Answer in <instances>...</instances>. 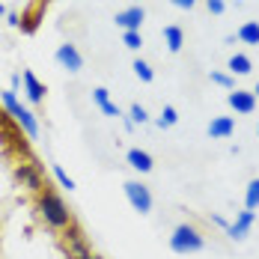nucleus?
Instances as JSON below:
<instances>
[{"label": "nucleus", "instance_id": "25", "mask_svg": "<svg viewBox=\"0 0 259 259\" xmlns=\"http://www.w3.org/2000/svg\"><path fill=\"white\" fill-rule=\"evenodd\" d=\"M206 9L211 15H224V12H227V3H224V0H206Z\"/></svg>", "mask_w": 259, "mask_h": 259}, {"label": "nucleus", "instance_id": "8", "mask_svg": "<svg viewBox=\"0 0 259 259\" xmlns=\"http://www.w3.org/2000/svg\"><path fill=\"white\" fill-rule=\"evenodd\" d=\"M253 224H256V211L244 208V211H238V214H235V221L230 224L227 235H230L233 241H244V238H247V233L253 230Z\"/></svg>", "mask_w": 259, "mask_h": 259}, {"label": "nucleus", "instance_id": "10", "mask_svg": "<svg viewBox=\"0 0 259 259\" xmlns=\"http://www.w3.org/2000/svg\"><path fill=\"white\" fill-rule=\"evenodd\" d=\"M63 247L69 250V256H83V253H90V244H87V238H83V233H80L78 227L72 224L66 233H63Z\"/></svg>", "mask_w": 259, "mask_h": 259}, {"label": "nucleus", "instance_id": "6", "mask_svg": "<svg viewBox=\"0 0 259 259\" xmlns=\"http://www.w3.org/2000/svg\"><path fill=\"white\" fill-rule=\"evenodd\" d=\"M54 60H57L66 72H80V69H83V57H80L78 45H72V42H63V45L57 48V54H54Z\"/></svg>", "mask_w": 259, "mask_h": 259}, {"label": "nucleus", "instance_id": "31", "mask_svg": "<svg viewBox=\"0 0 259 259\" xmlns=\"http://www.w3.org/2000/svg\"><path fill=\"white\" fill-rule=\"evenodd\" d=\"M134 3H140V0H134Z\"/></svg>", "mask_w": 259, "mask_h": 259}, {"label": "nucleus", "instance_id": "2", "mask_svg": "<svg viewBox=\"0 0 259 259\" xmlns=\"http://www.w3.org/2000/svg\"><path fill=\"white\" fill-rule=\"evenodd\" d=\"M0 104H3V110L15 119V125H21V131H24L27 137H39V122H36L33 110L18 102L15 90H3V93H0Z\"/></svg>", "mask_w": 259, "mask_h": 259}, {"label": "nucleus", "instance_id": "5", "mask_svg": "<svg viewBox=\"0 0 259 259\" xmlns=\"http://www.w3.org/2000/svg\"><path fill=\"white\" fill-rule=\"evenodd\" d=\"M122 191H125V200H128V206L134 211H140V214H149L152 211V191L143 185V182H125L122 185Z\"/></svg>", "mask_w": 259, "mask_h": 259}, {"label": "nucleus", "instance_id": "21", "mask_svg": "<svg viewBox=\"0 0 259 259\" xmlns=\"http://www.w3.org/2000/svg\"><path fill=\"white\" fill-rule=\"evenodd\" d=\"M122 45H125L128 51H140V48H143V33H140V30H125V33H122Z\"/></svg>", "mask_w": 259, "mask_h": 259}, {"label": "nucleus", "instance_id": "15", "mask_svg": "<svg viewBox=\"0 0 259 259\" xmlns=\"http://www.w3.org/2000/svg\"><path fill=\"white\" fill-rule=\"evenodd\" d=\"M93 102L99 104V110H102L104 116H122V113H119V107L110 102V93H107L104 87H96V90H93Z\"/></svg>", "mask_w": 259, "mask_h": 259}, {"label": "nucleus", "instance_id": "16", "mask_svg": "<svg viewBox=\"0 0 259 259\" xmlns=\"http://www.w3.org/2000/svg\"><path fill=\"white\" fill-rule=\"evenodd\" d=\"M227 69H230V75H250L253 72V60L247 57V54H233L230 57V63H227Z\"/></svg>", "mask_w": 259, "mask_h": 259}, {"label": "nucleus", "instance_id": "13", "mask_svg": "<svg viewBox=\"0 0 259 259\" xmlns=\"http://www.w3.org/2000/svg\"><path fill=\"white\" fill-rule=\"evenodd\" d=\"M125 161H128L131 170H137V173H152V167H155L152 155H149L146 149H140V146L128 149V152H125Z\"/></svg>", "mask_w": 259, "mask_h": 259}, {"label": "nucleus", "instance_id": "18", "mask_svg": "<svg viewBox=\"0 0 259 259\" xmlns=\"http://www.w3.org/2000/svg\"><path fill=\"white\" fill-rule=\"evenodd\" d=\"M176 122H179V110H176L173 104H164V110H161V116L155 119V125L164 131V128H173Z\"/></svg>", "mask_w": 259, "mask_h": 259}, {"label": "nucleus", "instance_id": "9", "mask_svg": "<svg viewBox=\"0 0 259 259\" xmlns=\"http://www.w3.org/2000/svg\"><path fill=\"white\" fill-rule=\"evenodd\" d=\"M227 102H230V107H233L235 113H244V116L256 110V96H253V90H230Z\"/></svg>", "mask_w": 259, "mask_h": 259}, {"label": "nucleus", "instance_id": "24", "mask_svg": "<svg viewBox=\"0 0 259 259\" xmlns=\"http://www.w3.org/2000/svg\"><path fill=\"white\" fill-rule=\"evenodd\" d=\"M54 176H57V182H60V188H66V191H75V179L60 167V164H54Z\"/></svg>", "mask_w": 259, "mask_h": 259}, {"label": "nucleus", "instance_id": "4", "mask_svg": "<svg viewBox=\"0 0 259 259\" xmlns=\"http://www.w3.org/2000/svg\"><path fill=\"white\" fill-rule=\"evenodd\" d=\"M12 176H15V182L24 188V191H30L33 197L36 194H42L48 185H45V173H42V164L39 161H33V158H24V161H18L15 167H12Z\"/></svg>", "mask_w": 259, "mask_h": 259}, {"label": "nucleus", "instance_id": "22", "mask_svg": "<svg viewBox=\"0 0 259 259\" xmlns=\"http://www.w3.org/2000/svg\"><path fill=\"white\" fill-rule=\"evenodd\" d=\"M128 119L134 122V125H146V122H149V113H146V107H143V104L134 102L128 107Z\"/></svg>", "mask_w": 259, "mask_h": 259}, {"label": "nucleus", "instance_id": "3", "mask_svg": "<svg viewBox=\"0 0 259 259\" xmlns=\"http://www.w3.org/2000/svg\"><path fill=\"white\" fill-rule=\"evenodd\" d=\"M206 247V235L200 233L194 224H179L173 235H170V250L173 253H182V256H188V253H200Z\"/></svg>", "mask_w": 259, "mask_h": 259}, {"label": "nucleus", "instance_id": "32", "mask_svg": "<svg viewBox=\"0 0 259 259\" xmlns=\"http://www.w3.org/2000/svg\"><path fill=\"white\" fill-rule=\"evenodd\" d=\"M39 3H42V0H39Z\"/></svg>", "mask_w": 259, "mask_h": 259}, {"label": "nucleus", "instance_id": "1", "mask_svg": "<svg viewBox=\"0 0 259 259\" xmlns=\"http://www.w3.org/2000/svg\"><path fill=\"white\" fill-rule=\"evenodd\" d=\"M36 211L42 218V224L48 230H57V233H66L75 218H72V208L66 206V200L54 191V188H45L42 194H36Z\"/></svg>", "mask_w": 259, "mask_h": 259}, {"label": "nucleus", "instance_id": "17", "mask_svg": "<svg viewBox=\"0 0 259 259\" xmlns=\"http://www.w3.org/2000/svg\"><path fill=\"white\" fill-rule=\"evenodd\" d=\"M238 42H244V45H259V21H244V24L238 27Z\"/></svg>", "mask_w": 259, "mask_h": 259}, {"label": "nucleus", "instance_id": "23", "mask_svg": "<svg viewBox=\"0 0 259 259\" xmlns=\"http://www.w3.org/2000/svg\"><path fill=\"white\" fill-rule=\"evenodd\" d=\"M208 78H211V83H218V87H224V90H235V78L230 72H211Z\"/></svg>", "mask_w": 259, "mask_h": 259}, {"label": "nucleus", "instance_id": "26", "mask_svg": "<svg viewBox=\"0 0 259 259\" xmlns=\"http://www.w3.org/2000/svg\"><path fill=\"white\" fill-rule=\"evenodd\" d=\"M170 3H173L176 9H194V6H197V0H170Z\"/></svg>", "mask_w": 259, "mask_h": 259}, {"label": "nucleus", "instance_id": "11", "mask_svg": "<svg viewBox=\"0 0 259 259\" xmlns=\"http://www.w3.org/2000/svg\"><path fill=\"white\" fill-rule=\"evenodd\" d=\"M21 78H24V96H27V102H30V104H42V102H45V93H48V90H45V83L36 78L30 69H24V72H21Z\"/></svg>", "mask_w": 259, "mask_h": 259}, {"label": "nucleus", "instance_id": "20", "mask_svg": "<svg viewBox=\"0 0 259 259\" xmlns=\"http://www.w3.org/2000/svg\"><path fill=\"white\" fill-rule=\"evenodd\" d=\"M244 208H250V211H256L259 208V179L247 182V191H244Z\"/></svg>", "mask_w": 259, "mask_h": 259}, {"label": "nucleus", "instance_id": "7", "mask_svg": "<svg viewBox=\"0 0 259 259\" xmlns=\"http://www.w3.org/2000/svg\"><path fill=\"white\" fill-rule=\"evenodd\" d=\"M143 18H146V9L140 6V3H131L128 9H122V12H116V27L125 33V30H140L143 27Z\"/></svg>", "mask_w": 259, "mask_h": 259}, {"label": "nucleus", "instance_id": "30", "mask_svg": "<svg viewBox=\"0 0 259 259\" xmlns=\"http://www.w3.org/2000/svg\"><path fill=\"white\" fill-rule=\"evenodd\" d=\"M253 96H256V99H259V83H256V90H253Z\"/></svg>", "mask_w": 259, "mask_h": 259}, {"label": "nucleus", "instance_id": "19", "mask_svg": "<svg viewBox=\"0 0 259 259\" xmlns=\"http://www.w3.org/2000/svg\"><path fill=\"white\" fill-rule=\"evenodd\" d=\"M131 69H134V75L143 80V83H152V80H155V72H152V66H149L143 57H137V60L131 63Z\"/></svg>", "mask_w": 259, "mask_h": 259}, {"label": "nucleus", "instance_id": "28", "mask_svg": "<svg viewBox=\"0 0 259 259\" xmlns=\"http://www.w3.org/2000/svg\"><path fill=\"white\" fill-rule=\"evenodd\" d=\"M78 259H104V256H99V253H93V250H90V253H83V256H78Z\"/></svg>", "mask_w": 259, "mask_h": 259}, {"label": "nucleus", "instance_id": "12", "mask_svg": "<svg viewBox=\"0 0 259 259\" xmlns=\"http://www.w3.org/2000/svg\"><path fill=\"white\" fill-rule=\"evenodd\" d=\"M235 134V119L233 116H211L208 122V137L211 140H227Z\"/></svg>", "mask_w": 259, "mask_h": 259}, {"label": "nucleus", "instance_id": "14", "mask_svg": "<svg viewBox=\"0 0 259 259\" xmlns=\"http://www.w3.org/2000/svg\"><path fill=\"white\" fill-rule=\"evenodd\" d=\"M164 45H167L170 54H179L182 48H185V33H182V27H176V24L164 27Z\"/></svg>", "mask_w": 259, "mask_h": 259}, {"label": "nucleus", "instance_id": "27", "mask_svg": "<svg viewBox=\"0 0 259 259\" xmlns=\"http://www.w3.org/2000/svg\"><path fill=\"white\" fill-rule=\"evenodd\" d=\"M211 221H214V227H221V230H230V221H227L224 214H214Z\"/></svg>", "mask_w": 259, "mask_h": 259}, {"label": "nucleus", "instance_id": "29", "mask_svg": "<svg viewBox=\"0 0 259 259\" xmlns=\"http://www.w3.org/2000/svg\"><path fill=\"white\" fill-rule=\"evenodd\" d=\"M3 15H6V9H3V3H0V18H3Z\"/></svg>", "mask_w": 259, "mask_h": 259}]
</instances>
